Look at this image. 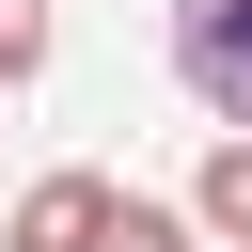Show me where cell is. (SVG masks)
<instances>
[{"mask_svg": "<svg viewBox=\"0 0 252 252\" xmlns=\"http://www.w3.org/2000/svg\"><path fill=\"white\" fill-rule=\"evenodd\" d=\"M173 79L220 126H252V0H173Z\"/></svg>", "mask_w": 252, "mask_h": 252, "instance_id": "1", "label": "cell"}, {"mask_svg": "<svg viewBox=\"0 0 252 252\" xmlns=\"http://www.w3.org/2000/svg\"><path fill=\"white\" fill-rule=\"evenodd\" d=\"M110 205H126L110 173H32V189H16V220H0V252H94V236H110Z\"/></svg>", "mask_w": 252, "mask_h": 252, "instance_id": "2", "label": "cell"}, {"mask_svg": "<svg viewBox=\"0 0 252 252\" xmlns=\"http://www.w3.org/2000/svg\"><path fill=\"white\" fill-rule=\"evenodd\" d=\"M189 220H205L220 252L252 236V126H220V142H205V173H189Z\"/></svg>", "mask_w": 252, "mask_h": 252, "instance_id": "3", "label": "cell"}, {"mask_svg": "<svg viewBox=\"0 0 252 252\" xmlns=\"http://www.w3.org/2000/svg\"><path fill=\"white\" fill-rule=\"evenodd\" d=\"M94 252H205V220H189V205H142V189H126V205H110V236H94Z\"/></svg>", "mask_w": 252, "mask_h": 252, "instance_id": "4", "label": "cell"}, {"mask_svg": "<svg viewBox=\"0 0 252 252\" xmlns=\"http://www.w3.org/2000/svg\"><path fill=\"white\" fill-rule=\"evenodd\" d=\"M47 47H63V16H47V0H0V94L47 79Z\"/></svg>", "mask_w": 252, "mask_h": 252, "instance_id": "5", "label": "cell"}, {"mask_svg": "<svg viewBox=\"0 0 252 252\" xmlns=\"http://www.w3.org/2000/svg\"><path fill=\"white\" fill-rule=\"evenodd\" d=\"M236 252H252V236H236Z\"/></svg>", "mask_w": 252, "mask_h": 252, "instance_id": "6", "label": "cell"}]
</instances>
